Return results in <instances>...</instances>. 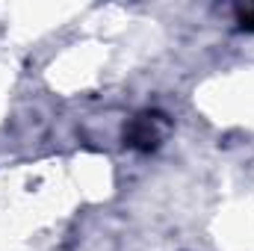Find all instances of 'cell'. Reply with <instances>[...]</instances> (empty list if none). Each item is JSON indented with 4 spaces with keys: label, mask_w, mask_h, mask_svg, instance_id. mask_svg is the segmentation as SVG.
Returning <instances> with one entry per match:
<instances>
[{
    "label": "cell",
    "mask_w": 254,
    "mask_h": 251,
    "mask_svg": "<svg viewBox=\"0 0 254 251\" xmlns=\"http://www.w3.org/2000/svg\"><path fill=\"white\" fill-rule=\"evenodd\" d=\"M169 133V122L163 113H142L130 122L127 130V145L133 148H142V151H151L163 142V136Z\"/></svg>",
    "instance_id": "1"
}]
</instances>
